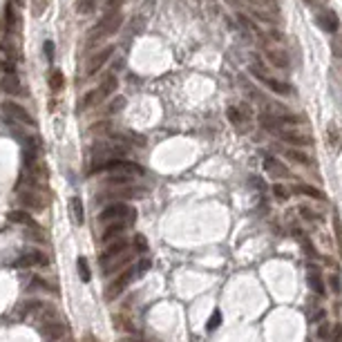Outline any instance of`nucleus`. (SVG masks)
<instances>
[{"instance_id":"16","label":"nucleus","mask_w":342,"mask_h":342,"mask_svg":"<svg viewBox=\"0 0 342 342\" xmlns=\"http://www.w3.org/2000/svg\"><path fill=\"white\" fill-rule=\"evenodd\" d=\"M279 137L284 139V141L293 143V146H306V143L313 141V139H311V134H306V132H300V130H295L293 126H291V128H284V130L279 132Z\"/></svg>"},{"instance_id":"39","label":"nucleus","mask_w":342,"mask_h":342,"mask_svg":"<svg viewBox=\"0 0 342 342\" xmlns=\"http://www.w3.org/2000/svg\"><path fill=\"white\" fill-rule=\"evenodd\" d=\"M273 195L278 197V199H286V197H289V188H286V186L275 184L273 186Z\"/></svg>"},{"instance_id":"38","label":"nucleus","mask_w":342,"mask_h":342,"mask_svg":"<svg viewBox=\"0 0 342 342\" xmlns=\"http://www.w3.org/2000/svg\"><path fill=\"white\" fill-rule=\"evenodd\" d=\"M45 7H47V0H32V11H34V16H41L43 11H45Z\"/></svg>"},{"instance_id":"41","label":"nucleus","mask_w":342,"mask_h":342,"mask_svg":"<svg viewBox=\"0 0 342 342\" xmlns=\"http://www.w3.org/2000/svg\"><path fill=\"white\" fill-rule=\"evenodd\" d=\"M219 322H221V313L215 311V313L211 316V322H208V331H215L217 326H219Z\"/></svg>"},{"instance_id":"18","label":"nucleus","mask_w":342,"mask_h":342,"mask_svg":"<svg viewBox=\"0 0 342 342\" xmlns=\"http://www.w3.org/2000/svg\"><path fill=\"white\" fill-rule=\"evenodd\" d=\"M116 87H119V79H116V74H107L106 79L101 81L99 87H96V92H99L101 101H103V99H107V96L114 94Z\"/></svg>"},{"instance_id":"35","label":"nucleus","mask_w":342,"mask_h":342,"mask_svg":"<svg viewBox=\"0 0 342 342\" xmlns=\"http://www.w3.org/2000/svg\"><path fill=\"white\" fill-rule=\"evenodd\" d=\"M150 266H152V259H150V257H143V259H139V264H137V266H134L132 271H134V275L139 278V275H143L148 269H150Z\"/></svg>"},{"instance_id":"4","label":"nucleus","mask_w":342,"mask_h":342,"mask_svg":"<svg viewBox=\"0 0 342 342\" xmlns=\"http://www.w3.org/2000/svg\"><path fill=\"white\" fill-rule=\"evenodd\" d=\"M251 74L259 81V83L266 85L269 90H273L275 94H291L289 83H284V81H278V79H273V76H269V74L264 72V67L259 63H253L251 65Z\"/></svg>"},{"instance_id":"6","label":"nucleus","mask_w":342,"mask_h":342,"mask_svg":"<svg viewBox=\"0 0 342 342\" xmlns=\"http://www.w3.org/2000/svg\"><path fill=\"white\" fill-rule=\"evenodd\" d=\"M18 201H21L22 211L27 213H43L45 211V206H47V201L43 199V192L41 190H34V188H25L18 195Z\"/></svg>"},{"instance_id":"36","label":"nucleus","mask_w":342,"mask_h":342,"mask_svg":"<svg viewBox=\"0 0 342 342\" xmlns=\"http://www.w3.org/2000/svg\"><path fill=\"white\" fill-rule=\"evenodd\" d=\"M331 49H333V56L342 58V34H336L331 41Z\"/></svg>"},{"instance_id":"25","label":"nucleus","mask_w":342,"mask_h":342,"mask_svg":"<svg viewBox=\"0 0 342 342\" xmlns=\"http://www.w3.org/2000/svg\"><path fill=\"white\" fill-rule=\"evenodd\" d=\"M47 83H49V87H52L54 92H61V90H63V85H65L63 72H61V69H52L49 76H47Z\"/></svg>"},{"instance_id":"2","label":"nucleus","mask_w":342,"mask_h":342,"mask_svg":"<svg viewBox=\"0 0 342 342\" xmlns=\"http://www.w3.org/2000/svg\"><path fill=\"white\" fill-rule=\"evenodd\" d=\"M123 25V14L119 9H110L107 14L101 16V21L92 27V38H107V36H114Z\"/></svg>"},{"instance_id":"1","label":"nucleus","mask_w":342,"mask_h":342,"mask_svg":"<svg viewBox=\"0 0 342 342\" xmlns=\"http://www.w3.org/2000/svg\"><path fill=\"white\" fill-rule=\"evenodd\" d=\"M96 221L99 224H116V221H123V224H134L137 221V211L132 208V206H128L126 201H112V204H107L103 211L99 213V217H96Z\"/></svg>"},{"instance_id":"45","label":"nucleus","mask_w":342,"mask_h":342,"mask_svg":"<svg viewBox=\"0 0 342 342\" xmlns=\"http://www.w3.org/2000/svg\"><path fill=\"white\" fill-rule=\"evenodd\" d=\"M45 54H47V58H49V61H52V58H54V43H52V41H47V43H45Z\"/></svg>"},{"instance_id":"21","label":"nucleus","mask_w":342,"mask_h":342,"mask_svg":"<svg viewBox=\"0 0 342 342\" xmlns=\"http://www.w3.org/2000/svg\"><path fill=\"white\" fill-rule=\"evenodd\" d=\"M309 286H311V291H313V293H318V295H324L326 293L324 279H322L320 271H318L316 266H313V269H309Z\"/></svg>"},{"instance_id":"31","label":"nucleus","mask_w":342,"mask_h":342,"mask_svg":"<svg viewBox=\"0 0 342 342\" xmlns=\"http://www.w3.org/2000/svg\"><path fill=\"white\" fill-rule=\"evenodd\" d=\"M333 231H336V239H338V251H340L342 257V221L338 215H333Z\"/></svg>"},{"instance_id":"26","label":"nucleus","mask_w":342,"mask_h":342,"mask_svg":"<svg viewBox=\"0 0 342 342\" xmlns=\"http://www.w3.org/2000/svg\"><path fill=\"white\" fill-rule=\"evenodd\" d=\"M76 271H79V275H81V282H90L92 279V271H90V264H87V259L85 257H79L76 259Z\"/></svg>"},{"instance_id":"19","label":"nucleus","mask_w":342,"mask_h":342,"mask_svg":"<svg viewBox=\"0 0 342 342\" xmlns=\"http://www.w3.org/2000/svg\"><path fill=\"white\" fill-rule=\"evenodd\" d=\"M7 221H11V224H21V226H27V228H38V224L34 221V217L27 211H11L9 215H7Z\"/></svg>"},{"instance_id":"10","label":"nucleus","mask_w":342,"mask_h":342,"mask_svg":"<svg viewBox=\"0 0 342 342\" xmlns=\"http://www.w3.org/2000/svg\"><path fill=\"white\" fill-rule=\"evenodd\" d=\"M14 266L16 269H32V266H43L45 269V266H49V257L43 251H29L25 255H21L14 262Z\"/></svg>"},{"instance_id":"33","label":"nucleus","mask_w":342,"mask_h":342,"mask_svg":"<svg viewBox=\"0 0 342 342\" xmlns=\"http://www.w3.org/2000/svg\"><path fill=\"white\" fill-rule=\"evenodd\" d=\"M5 21H7V32H11L14 29V25H16V14H14V5H7L5 9Z\"/></svg>"},{"instance_id":"8","label":"nucleus","mask_w":342,"mask_h":342,"mask_svg":"<svg viewBox=\"0 0 342 342\" xmlns=\"http://www.w3.org/2000/svg\"><path fill=\"white\" fill-rule=\"evenodd\" d=\"M130 251V242L128 239H114V242H110V246L106 248V251L101 253V257H99V264H101V269H106V266H110L112 262H114L116 257H121V255H126V253Z\"/></svg>"},{"instance_id":"15","label":"nucleus","mask_w":342,"mask_h":342,"mask_svg":"<svg viewBox=\"0 0 342 342\" xmlns=\"http://www.w3.org/2000/svg\"><path fill=\"white\" fill-rule=\"evenodd\" d=\"M0 87H2V92L9 96H21L22 94V83L21 79H18V74H5L2 76V81H0Z\"/></svg>"},{"instance_id":"47","label":"nucleus","mask_w":342,"mask_h":342,"mask_svg":"<svg viewBox=\"0 0 342 342\" xmlns=\"http://www.w3.org/2000/svg\"><path fill=\"white\" fill-rule=\"evenodd\" d=\"M22 2H25V0H14V2H11V5H18V7H21Z\"/></svg>"},{"instance_id":"32","label":"nucleus","mask_w":342,"mask_h":342,"mask_svg":"<svg viewBox=\"0 0 342 342\" xmlns=\"http://www.w3.org/2000/svg\"><path fill=\"white\" fill-rule=\"evenodd\" d=\"M132 246L137 248L139 253H146V251H148V239H146V235H141V233H137V235L132 237Z\"/></svg>"},{"instance_id":"34","label":"nucleus","mask_w":342,"mask_h":342,"mask_svg":"<svg viewBox=\"0 0 342 342\" xmlns=\"http://www.w3.org/2000/svg\"><path fill=\"white\" fill-rule=\"evenodd\" d=\"M123 107H126V99H123V96H116L110 106H107V114H116V112H121Z\"/></svg>"},{"instance_id":"9","label":"nucleus","mask_w":342,"mask_h":342,"mask_svg":"<svg viewBox=\"0 0 342 342\" xmlns=\"http://www.w3.org/2000/svg\"><path fill=\"white\" fill-rule=\"evenodd\" d=\"M38 329H41V333L47 338L49 342H63L65 338H67V326L61 322V318H58V320L43 322V324H38Z\"/></svg>"},{"instance_id":"44","label":"nucleus","mask_w":342,"mask_h":342,"mask_svg":"<svg viewBox=\"0 0 342 342\" xmlns=\"http://www.w3.org/2000/svg\"><path fill=\"white\" fill-rule=\"evenodd\" d=\"M304 2L311 7V9H322V7H324L329 0H304Z\"/></svg>"},{"instance_id":"30","label":"nucleus","mask_w":342,"mask_h":342,"mask_svg":"<svg viewBox=\"0 0 342 342\" xmlns=\"http://www.w3.org/2000/svg\"><path fill=\"white\" fill-rule=\"evenodd\" d=\"M286 157H289L291 161H295V163H302V166H309V163H311V159L306 157L304 152H300V150H293V148H291V150H286Z\"/></svg>"},{"instance_id":"29","label":"nucleus","mask_w":342,"mask_h":342,"mask_svg":"<svg viewBox=\"0 0 342 342\" xmlns=\"http://www.w3.org/2000/svg\"><path fill=\"white\" fill-rule=\"evenodd\" d=\"M295 192H302V195H309V197H313V199H324V192L322 190H318V188H313V186H295Z\"/></svg>"},{"instance_id":"46","label":"nucleus","mask_w":342,"mask_h":342,"mask_svg":"<svg viewBox=\"0 0 342 342\" xmlns=\"http://www.w3.org/2000/svg\"><path fill=\"white\" fill-rule=\"evenodd\" d=\"M119 342H143V340H139V338H134V336H126V338H121Z\"/></svg>"},{"instance_id":"43","label":"nucleus","mask_w":342,"mask_h":342,"mask_svg":"<svg viewBox=\"0 0 342 342\" xmlns=\"http://www.w3.org/2000/svg\"><path fill=\"white\" fill-rule=\"evenodd\" d=\"M331 340H333V342H342V324H336V326H333Z\"/></svg>"},{"instance_id":"37","label":"nucleus","mask_w":342,"mask_h":342,"mask_svg":"<svg viewBox=\"0 0 342 342\" xmlns=\"http://www.w3.org/2000/svg\"><path fill=\"white\" fill-rule=\"evenodd\" d=\"M34 289H49V286L45 284V279H43V278L34 275V278L29 279V284H27V291H34Z\"/></svg>"},{"instance_id":"28","label":"nucleus","mask_w":342,"mask_h":342,"mask_svg":"<svg viewBox=\"0 0 342 342\" xmlns=\"http://www.w3.org/2000/svg\"><path fill=\"white\" fill-rule=\"evenodd\" d=\"M101 103V96H99V92L96 90H90L87 94L83 96V101H81V110H87V107H94V106H99Z\"/></svg>"},{"instance_id":"5","label":"nucleus","mask_w":342,"mask_h":342,"mask_svg":"<svg viewBox=\"0 0 342 342\" xmlns=\"http://www.w3.org/2000/svg\"><path fill=\"white\" fill-rule=\"evenodd\" d=\"M134 278H137V275H134V271H132V269L121 271V273L116 275L110 284L106 286V300H116V298H119V295H121L123 291L132 284V279H134Z\"/></svg>"},{"instance_id":"13","label":"nucleus","mask_w":342,"mask_h":342,"mask_svg":"<svg viewBox=\"0 0 342 342\" xmlns=\"http://www.w3.org/2000/svg\"><path fill=\"white\" fill-rule=\"evenodd\" d=\"M43 304L45 302L43 300H36V298H32V300H25L21 302V304L16 306V311H14V318L16 320H25V318H34L38 313V311L43 309Z\"/></svg>"},{"instance_id":"3","label":"nucleus","mask_w":342,"mask_h":342,"mask_svg":"<svg viewBox=\"0 0 342 342\" xmlns=\"http://www.w3.org/2000/svg\"><path fill=\"white\" fill-rule=\"evenodd\" d=\"M2 114L9 123H21V126L27 128H36V119H34L21 103H14V101H5L2 103Z\"/></svg>"},{"instance_id":"24","label":"nucleus","mask_w":342,"mask_h":342,"mask_svg":"<svg viewBox=\"0 0 342 342\" xmlns=\"http://www.w3.org/2000/svg\"><path fill=\"white\" fill-rule=\"evenodd\" d=\"M69 213H72V219L74 224H83V204H81L79 197H72L69 199Z\"/></svg>"},{"instance_id":"27","label":"nucleus","mask_w":342,"mask_h":342,"mask_svg":"<svg viewBox=\"0 0 342 342\" xmlns=\"http://www.w3.org/2000/svg\"><path fill=\"white\" fill-rule=\"evenodd\" d=\"M96 9V0H76V14L81 16H90Z\"/></svg>"},{"instance_id":"48","label":"nucleus","mask_w":342,"mask_h":342,"mask_svg":"<svg viewBox=\"0 0 342 342\" xmlns=\"http://www.w3.org/2000/svg\"><path fill=\"white\" fill-rule=\"evenodd\" d=\"M63 342H72V340H69V338H65V340H63Z\"/></svg>"},{"instance_id":"11","label":"nucleus","mask_w":342,"mask_h":342,"mask_svg":"<svg viewBox=\"0 0 342 342\" xmlns=\"http://www.w3.org/2000/svg\"><path fill=\"white\" fill-rule=\"evenodd\" d=\"M112 54H114V47H112V45H106L103 49H99V52L90 58V63H87V76H94L96 72H101L103 65L112 58Z\"/></svg>"},{"instance_id":"12","label":"nucleus","mask_w":342,"mask_h":342,"mask_svg":"<svg viewBox=\"0 0 342 342\" xmlns=\"http://www.w3.org/2000/svg\"><path fill=\"white\" fill-rule=\"evenodd\" d=\"M262 166H264V170H266V174H271L275 179H289L291 177V170L275 157H264Z\"/></svg>"},{"instance_id":"20","label":"nucleus","mask_w":342,"mask_h":342,"mask_svg":"<svg viewBox=\"0 0 342 342\" xmlns=\"http://www.w3.org/2000/svg\"><path fill=\"white\" fill-rule=\"evenodd\" d=\"M128 224H123V221H116V224H107L106 231H103V235H101V239L103 242H114V239H121L123 233H126Z\"/></svg>"},{"instance_id":"7","label":"nucleus","mask_w":342,"mask_h":342,"mask_svg":"<svg viewBox=\"0 0 342 342\" xmlns=\"http://www.w3.org/2000/svg\"><path fill=\"white\" fill-rule=\"evenodd\" d=\"M226 116H228V121L233 123V128H235L237 132H248L251 130V110H248L246 106H239V107H235V106H231L226 110Z\"/></svg>"},{"instance_id":"17","label":"nucleus","mask_w":342,"mask_h":342,"mask_svg":"<svg viewBox=\"0 0 342 342\" xmlns=\"http://www.w3.org/2000/svg\"><path fill=\"white\" fill-rule=\"evenodd\" d=\"M266 58H269V63L273 65V67H278V69H289V65H291L286 52H284V49H279V47L266 49Z\"/></svg>"},{"instance_id":"42","label":"nucleus","mask_w":342,"mask_h":342,"mask_svg":"<svg viewBox=\"0 0 342 342\" xmlns=\"http://www.w3.org/2000/svg\"><path fill=\"white\" fill-rule=\"evenodd\" d=\"M318 336H320V340H329L331 338V329H329V324L326 322H322L320 329H318Z\"/></svg>"},{"instance_id":"22","label":"nucleus","mask_w":342,"mask_h":342,"mask_svg":"<svg viewBox=\"0 0 342 342\" xmlns=\"http://www.w3.org/2000/svg\"><path fill=\"white\" fill-rule=\"evenodd\" d=\"M130 262H132V253L128 251L126 255L116 257L114 262L110 264V266H106V269H103V273H106V275H112V273H119V271H126V266H128Z\"/></svg>"},{"instance_id":"14","label":"nucleus","mask_w":342,"mask_h":342,"mask_svg":"<svg viewBox=\"0 0 342 342\" xmlns=\"http://www.w3.org/2000/svg\"><path fill=\"white\" fill-rule=\"evenodd\" d=\"M316 22H318V27L324 29L326 34H336L338 27H340V18H338L331 9H322L320 14L316 16Z\"/></svg>"},{"instance_id":"23","label":"nucleus","mask_w":342,"mask_h":342,"mask_svg":"<svg viewBox=\"0 0 342 342\" xmlns=\"http://www.w3.org/2000/svg\"><path fill=\"white\" fill-rule=\"evenodd\" d=\"M134 177L130 174H123V172H110L106 177V186H130Z\"/></svg>"},{"instance_id":"40","label":"nucleus","mask_w":342,"mask_h":342,"mask_svg":"<svg viewBox=\"0 0 342 342\" xmlns=\"http://www.w3.org/2000/svg\"><path fill=\"white\" fill-rule=\"evenodd\" d=\"M300 215L304 217V219H309V221H320V219H322L320 215H316V213H311L309 208H306V206H302V208H300Z\"/></svg>"}]
</instances>
